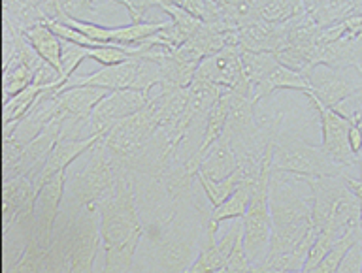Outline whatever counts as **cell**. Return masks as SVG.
Listing matches in <instances>:
<instances>
[{"label":"cell","instance_id":"1","mask_svg":"<svg viewBox=\"0 0 362 273\" xmlns=\"http://www.w3.org/2000/svg\"><path fill=\"white\" fill-rule=\"evenodd\" d=\"M296 177L270 176L272 238L266 264L283 272H304L305 258L319 230L313 224L310 196L296 188Z\"/></svg>","mask_w":362,"mask_h":273},{"label":"cell","instance_id":"2","mask_svg":"<svg viewBox=\"0 0 362 273\" xmlns=\"http://www.w3.org/2000/svg\"><path fill=\"white\" fill-rule=\"evenodd\" d=\"M206 207L177 205L146 226V273H187L197 258Z\"/></svg>","mask_w":362,"mask_h":273},{"label":"cell","instance_id":"3","mask_svg":"<svg viewBox=\"0 0 362 273\" xmlns=\"http://www.w3.org/2000/svg\"><path fill=\"white\" fill-rule=\"evenodd\" d=\"M98 211L104 247L102 273H129L146 233L130 174L121 177L113 193L98 205Z\"/></svg>","mask_w":362,"mask_h":273},{"label":"cell","instance_id":"4","mask_svg":"<svg viewBox=\"0 0 362 273\" xmlns=\"http://www.w3.org/2000/svg\"><path fill=\"white\" fill-rule=\"evenodd\" d=\"M104 140V138H102ZM102 140L81 157V168L66 179L64 211L96 207L113 193L121 177L129 171L113 157Z\"/></svg>","mask_w":362,"mask_h":273},{"label":"cell","instance_id":"5","mask_svg":"<svg viewBox=\"0 0 362 273\" xmlns=\"http://www.w3.org/2000/svg\"><path fill=\"white\" fill-rule=\"evenodd\" d=\"M272 174H287L298 179L336 177L344 174V168L336 164L321 145L305 142L296 132L281 131L274 147Z\"/></svg>","mask_w":362,"mask_h":273},{"label":"cell","instance_id":"6","mask_svg":"<svg viewBox=\"0 0 362 273\" xmlns=\"http://www.w3.org/2000/svg\"><path fill=\"white\" fill-rule=\"evenodd\" d=\"M59 219L68 239L72 273H93L96 255L102 247L100 211L96 207L79 211L62 210Z\"/></svg>","mask_w":362,"mask_h":273},{"label":"cell","instance_id":"7","mask_svg":"<svg viewBox=\"0 0 362 273\" xmlns=\"http://www.w3.org/2000/svg\"><path fill=\"white\" fill-rule=\"evenodd\" d=\"M270 176L272 170H264L255 187L247 211L243 215V245L251 266L266 262L272 238L270 213Z\"/></svg>","mask_w":362,"mask_h":273},{"label":"cell","instance_id":"8","mask_svg":"<svg viewBox=\"0 0 362 273\" xmlns=\"http://www.w3.org/2000/svg\"><path fill=\"white\" fill-rule=\"evenodd\" d=\"M157 131L158 121L155 117V114H153V109L149 108V104H147L141 111L130 115L127 119L119 121L115 126H112L104 134L102 143L106 145L107 151L127 170V166L144 151V147L155 136Z\"/></svg>","mask_w":362,"mask_h":273},{"label":"cell","instance_id":"9","mask_svg":"<svg viewBox=\"0 0 362 273\" xmlns=\"http://www.w3.org/2000/svg\"><path fill=\"white\" fill-rule=\"evenodd\" d=\"M308 81L310 92L305 97H313L328 108H338L347 98L362 91V72L356 68H332L319 64L308 74Z\"/></svg>","mask_w":362,"mask_h":273},{"label":"cell","instance_id":"10","mask_svg":"<svg viewBox=\"0 0 362 273\" xmlns=\"http://www.w3.org/2000/svg\"><path fill=\"white\" fill-rule=\"evenodd\" d=\"M68 170H62L51 176L42 185L34 205V238L45 249H49L51 239L55 233V226L62 213L64 194H66Z\"/></svg>","mask_w":362,"mask_h":273},{"label":"cell","instance_id":"11","mask_svg":"<svg viewBox=\"0 0 362 273\" xmlns=\"http://www.w3.org/2000/svg\"><path fill=\"white\" fill-rule=\"evenodd\" d=\"M151 100V95L134 89H123V91H112L102 98L95 108L87 126V134H106L119 121L127 119L130 115L138 114L146 108Z\"/></svg>","mask_w":362,"mask_h":273},{"label":"cell","instance_id":"12","mask_svg":"<svg viewBox=\"0 0 362 273\" xmlns=\"http://www.w3.org/2000/svg\"><path fill=\"white\" fill-rule=\"evenodd\" d=\"M308 100L315 108V111L319 114V121H321V147L336 164H339L345 170L347 166H351L356 160V154L353 153L349 145V119L339 114L338 109L328 108L313 97H308Z\"/></svg>","mask_w":362,"mask_h":273},{"label":"cell","instance_id":"13","mask_svg":"<svg viewBox=\"0 0 362 273\" xmlns=\"http://www.w3.org/2000/svg\"><path fill=\"white\" fill-rule=\"evenodd\" d=\"M194 80L208 81L225 89H234L245 80L242 70V51L236 46H228L209 55L200 63Z\"/></svg>","mask_w":362,"mask_h":273},{"label":"cell","instance_id":"14","mask_svg":"<svg viewBox=\"0 0 362 273\" xmlns=\"http://www.w3.org/2000/svg\"><path fill=\"white\" fill-rule=\"evenodd\" d=\"M140 68V59L132 57L124 63L113 64V66H102L93 74L87 75H72L66 87L76 85H87V87H98V89H106V91H123V89H132Z\"/></svg>","mask_w":362,"mask_h":273},{"label":"cell","instance_id":"15","mask_svg":"<svg viewBox=\"0 0 362 273\" xmlns=\"http://www.w3.org/2000/svg\"><path fill=\"white\" fill-rule=\"evenodd\" d=\"M102 138H104V134H93V136L83 138H61L49 153V157H47V160H45L42 171L38 176L30 177V179L44 185L51 176H55L62 170H68V166L72 164L74 160L81 159L89 149H93L96 143L100 142Z\"/></svg>","mask_w":362,"mask_h":273},{"label":"cell","instance_id":"16","mask_svg":"<svg viewBox=\"0 0 362 273\" xmlns=\"http://www.w3.org/2000/svg\"><path fill=\"white\" fill-rule=\"evenodd\" d=\"M276 91H298L302 95H308L310 92L308 75L287 68L285 64L276 63L259 83L251 85V95H253L255 102L259 104L266 98H270Z\"/></svg>","mask_w":362,"mask_h":273},{"label":"cell","instance_id":"17","mask_svg":"<svg viewBox=\"0 0 362 273\" xmlns=\"http://www.w3.org/2000/svg\"><path fill=\"white\" fill-rule=\"evenodd\" d=\"M236 170V154L232 151L230 143L223 136L204 151L202 160H200V176L208 177L211 181H223Z\"/></svg>","mask_w":362,"mask_h":273},{"label":"cell","instance_id":"18","mask_svg":"<svg viewBox=\"0 0 362 273\" xmlns=\"http://www.w3.org/2000/svg\"><path fill=\"white\" fill-rule=\"evenodd\" d=\"M96 0H45L40 4V10L44 13L45 23L47 21H90L96 23L98 12L95 10ZM115 4H121V0H110Z\"/></svg>","mask_w":362,"mask_h":273},{"label":"cell","instance_id":"19","mask_svg":"<svg viewBox=\"0 0 362 273\" xmlns=\"http://www.w3.org/2000/svg\"><path fill=\"white\" fill-rule=\"evenodd\" d=\"M279 44V25L268 23L264 19L238 29V49L242 51L276 53Z\"/></svg>","mask_w":362,"mask_h":273},{"label":"cell","instance_id":"20","mask_svg":"<svg viewBox=\"0 0 362 273\" xmlns=\"http://www.w3.org/2000/svg\"><path fill=\"white\" fill-rule=\"evenodd\" d=\"M25 38L28 40V44L36 49L40 57L44 59L45 63L53 66V68L61 74L62 72V44L64 42L59 38V36L49 29V25L47 23H40L33 29H28L25 32ZM62 75V74H61Z\"/></svg>","mask_w":362,"mask_h":273},{"label":"cell","instance_id":"21","mask_svg":"<svg viewBox=\"0 0 362 273\" xmlns=\"http://www.w3.org/2000/svg\"><path fill=\"white\" fill-rule=\"evenodd\" d=\"M259 183V181H257ZM257 183H242L236 193L232 194L230 198H226L225 202L217 207H209L208 222L211 226L219 228L221 222H230V221H240L247 211L249 200L253 194Z\"/></svg>","mask_w":362,"mask_h":273},{"label":"cell","instance_id":"22","mask_svg":"<svg viewBox=\"0 0 362 273\" xmlns=\"http://www.w3.org/2000/svg\"><path fill=\"white\" fill-rule=\"evenodd\" d=\"M304 2L315 23L325 29L349 18L361 0H304Z\"/></svg>","mask_w":362,"mask_h":273},{"label":"cell","instance_id":"23","mask_svg":"<svg viewBox=\"0 0 362 273\" xmlns=\"http://www.w3.org/2000/svg\"><path fill=\"white\" fill-rule=\"evenodd\" d=\"M242 183H243V171L240 170V168H238L232 176L223 179V181H211V179H208V177H204L198 174V185H200V188H202L204 194H206V198H208L211 207H217V205L223 204L226 198H230L232 194L236 193L238 188H240Z\"/></svg>","mask_w":362,"mask_h":273},{"label":"cell","instance_id":"24","mask_svg":"<svg viewBox=\"0 0 362 273\" xmlns=\"http://www.w3.org/2000/svg\"><path fill=\"white\" fill-rule=\"evenodd\" d=\"M34 72L23 63H11L2 68V102L10 100L34 83Z\"/></svg>","mask_w":362,"mask_h":273},{"label":"cell","instance_id":"25","mask_svg":"<svg viewBox=\"0 0 362 273\" xmlns=\"http://www.w3.org/2000/svg\"><path fill=\"white\" fill-rule=\"evenodd\" d=\"M240 51H242V49H240ZM276 63H279L276 57V53L242 51L243 78H245V81H247L249 85L259 83V81L270 72L272 66Z\"/></svg>","mask_w":362,"mask_h":273},{"label":"cell","instance_id":"26","mask_svg":"<svg viewBox=\"0 0 362 273\" xmlns=\"http://www.w3.org/2000/svg\"><path fill=\"white\" fill-rule=\"evenodd\" d=\"M361 241H362V228L353 230V232L344 236L339 241H336V245H334L332 249L328 250V255L325 256V258H322V260L313 267V269H310V272H305V273H334L336 269H338L339 264H341V260H344V256L349 253L351 247L356 243H361Z\"/></svg>","mask_w":362,"mask_h":273},{"label":"cell","instance_id":"27","mask_svg":"<svg viewBox=\"0 0 362 273\" xmlns=\"http://www.w3.org/2000/svg\"><path fill=\"white\" fill-rule=\"evenodd\" d=\"M308 12L304 0H266L260 18L268 23H285Z\"/></svg>","mask_w":362,"mask_h":273},{"label":"cell","instance_id":"28","mask_svg":"<svg viewBox=\"0 0 362 273\" xmlns=\"http://www.w3.org/2000/svg\"><path fill=\"white\" fill-rule=\"evenodd\" d=\"M45 253H47V249L44 245H40L36 239H30L27 249L23 250V255L17 258V262L4 267V273H42Z\"/></svg>","mask_w":362,"mask_h":273},{"label":"cell","instance_id":"29","mask_svg":"<svg viewBox=\"0 0 362 273\" xmlns=\"http://www.w3.org/2000/svg\"><path fill=\"white\" fill-rule=\"evenodd\" d=\"M160 10L168 16L170 21H172L189 40H191L192 36H197L198 32L206 27V23H202L200 19L191 16V13L187 12V10H183L181 6H177V4H164Z\"/></svg>","mask_w":362,"mask_h":273},{"label":"cell","instance_id":"30","mask_svg":"<svg viewBox=\"0 0 362 273\" xmlns=\"http://www.w3.org/2000/svg\"><path fill=\"white\" fill-rule=\"evenodd\" d=\"M89 59L102 66H113V64L124 63L132 59L129 46H119V44H100L96 47H89Z\"/></svg>","mask_w":362,"mask_h":273},{"label":"cell","instance_id":"31","mask_svg":"<svg viewBox=\"0 0 362 273\" xmlns=\"http://www.w3.org/2000/svg\"><path fill=\"white\" fill-rule=\"evenodd\" d=\"M339 239L341 238H338V236L334 232H330V230H321V232L317 233L315 241L311 245L310 253H308V258H305L304 272L313 269V267L328 255V250L332 249L334 245H336V241H339Z\"/></svg>","mask_w":362,"mask_h":273},{"label":"cell","instance_id":"32","mask_svg":"<svg viewBox=\"0 0 362 273\" xmlns=\"http://www.w3.org/2000/svg\"><path fill=\"white\" fill-rule=\"evenodd\" d=\"M85 59H89V47L76 46V44H70V42H64L62 44V78L66 81H70L72 75H76V70L79 68V64L83 63Z\"/></svg>","mask_w":362,"mask_h":273},{"label":"cell","instance_id":"33","mask_svg":"<svg viewBox=\"0 0 362 273\" xmlns=\"http://www.w3.org/2000/svg\"><path fill=\"white\" fill-rule=\"evenodd\" d=\"M334 273H362V241L351 247Z\"/></svg>","mask_w":362,"mask_h":273},{"label":"cell","instance_id":"34","mask_svg":"<svg viewBox=\"0 0 362 273\" xmlns=\"http://www.w3.org/2000/svg\"><path fill=\"white\" fill-rule=\"evenodd\" d=\"M344 38H362V13H351L341 21Z\"/></svg>","mask_w":362,"mask_h":273},{"label":"cell","instance_id":"35","mask_svg":"<svg viewBox=\"0 0 362 273\" xmlns=\"http://www.w3.org/2000/svg\"><path fill=\"white\" fill-rule=\"evenodd\" d=\"M349 145H351V149H353V153L358 157L362 151V132H361V128H358L356 125H353V123H351V126H349Z\"/></svg>","mask_w":362,"mask_h":273},{"label":"cell","instance_id":"36","mask_svg":"<svg viewBox=\"0 0 362 273\" xmlns=\"http://www.w3.org/2000/svg\"><path fill=\"white\" fill-rule=\"evenodd\" d=\"M251 273H305V272H283V269H277V267L268 266L266 262L259 264V266H251Z\"/></svg>","mask_w":362,"mask_h":273},{"label":"cell","instance_id":"37","mask_svg":"<svg viewBox=\"0 0 362 273\" xmlns=\"http://www.w3.org/2000/svg\"><path fill=\"white\" fill-rule=\"evenodd\" d=\"M44 0H4L2 6H40Z\"/></svg>","mask_w":362,"mask_h":273},{"label":"cell","instance_id":"38","mask_svg":"<svg viewBox=\"0 0 362 273\" xmlns=\"http://www.w3.org/2000/svg\"><path fill=\"white\" fill-rule=\"evenodd\" d=\"M121 4H123V6L127 8V0H121Z\"/></svg>","mask_w":362,"mask_h":273}]
</instances>
